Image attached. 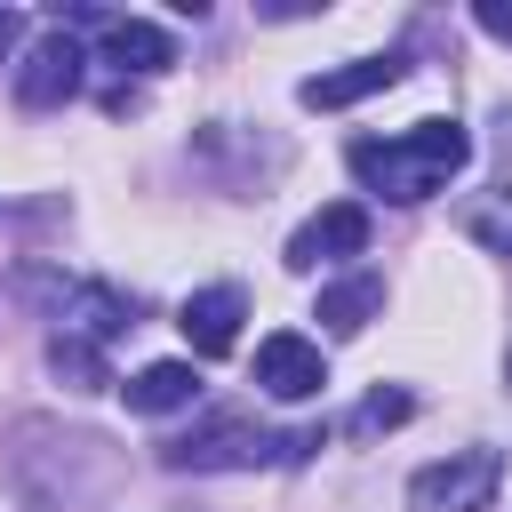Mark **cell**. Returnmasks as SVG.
I'll return each instance as SVG.
<instances>
[{"instance_id": "5", "label": "cell", "mask_w": 512, "mask_h": 512, "mask_svg": "<svg viewBox=\"0 0 512 512\" xmlns=\"http://www.w3.org/2000/svg\"><path fill=\"white\" fill-rule=\"evenodd\" d=\"M360 248H368V208H360V200H336V208H320L312 224H296V240H288V264H296V272H312V264L360 256Z\"/></svg>"}, {"instance_id": "15", "label": "cell", "mask_w": 512, "mask_h": 512, "mask_svg": "<svg viewBox=\"0 0 512 512\" xmlns=\"http://www.w3.org/2000/svg\"><path fill=\"white\" fill-rule=\"evenodd\" d=\"M408 416H416L408 392H368V400L352 408V440H376V432H392V424H408Z\"/></svg>"}, {"instance_id": "6", "label": "cell", "mask_w": 512, "mask_h": 512, "mask_svg": "<svg viewBox=\"0 0 512 512\" xmlns=\"http://www.w3.org/2000/svg\"><path fill=\"white\" fill-rule=\"evenodd\" d=\"M80 64H88V56H80V40L56 24V32H48V40L24 56V72H16V96H24L32 112H48V104H64V96L80 88Z\"/></svg>"}, {"instance_id": "4", "label": "cell", "mask_w": 512, "mask_h": 512, "mask_svg": "<svg viewBox=\"0 0 512 512\" xmlns=\"http://www.w3.org/2000/svg\"><path fill=\"white\" fill-rule=\"evenodd\" d=\"M256 384H264L272 400H312V392L328 384V368H320V344H312V336H296V328L264 336V344H256Z\"/></svg>"}, {"instance_id": "3", "label": "cell", "mask_w": 512, "mask_h": 512, "mask_svg": "<svg viewBox=\"0 0 512 512\" xmlns=\"http://www.w3.org/2000/svg\"><path fill=\"white\" fill-rule=\"evenodd\" d=\"M496 480H504L496 448H464V456H448V464H424V472L408 480V504H416V512H488Z\"/></svg>"}, {"instance_id": "16", "label": "cell", "mask_w": 512, "mask_h": 512, "mask_svg": "<svg viewBox=\"0 0 512 512\" xmlns=\"http://www.w3.org/2000/svg\"><path fill=\"white\" fill-rule=\"evenodd\" d=\"M472 24H480V32H496V40H512V8H504V0H480V8H472Z\"/></svg>"}, {"instance_id": "17", "label": "cell", "mask_w": 512, "mask_h": 512, "mask_svg": "<svg viewBox=\"0 0 512 512\" xmlns=\"http://www.w3.org/2000/svg\"><path fill=\"white\" fill-rule=\"evenodd\" d=\"M16 32H24V16H16V8H0V56L16 48Z\"/></svg>"}, {"instance_id": "10", "label": "cell", "mask_w": 512, "mask_h": 512, "mask_svg": "<svg viewBox=\"0 0 512 512\" xmlns=\"http://www.w3.org/2000/svg\"><path fill=\"white\" fill-rule=\"evenodd\" d=\"M104 64H120V72H168L176 40L160 24H144V16H104Z\"/></svg>"}, {"instance_id": "11", "label": "cell", "mask_w": 512, "mask_h": 512, "mask_svg": "<svg viewBox=\"0 0 512 512\" xmlns=\"http://www.w3.org/2000/svg\"><path fill=\"white\" fill-rule=\"evenodd\" d=\"M120 392H128L136 416H168V408H192V400H200V376H192V360H152V368H136Z\"/></svg>"}, {"instance_id": "9", "label": "cell", "mask_w": 512, "mask_h": 512, "mask_svg": "<svg viewBox=\"0 0 512 512\" xmlns=\"http://www.w3.org/2000/svg\"><path fill=\"white\" fill-rule=\"evenodd\" d=\"M120 328H136L120 288H104V280H80V288H64V328H56V336H80V344H112Z\"/></svg>"}, {"instance_id": "8", "label": "cell", "mask_w": 512, "mask_h": 512, "mask_svg": "<svg viewBox=\"0 0 512 512\" xmlns=\"http://www.w3.org/2000/svg\"><path fill=\"white\" fill-rule=\"evenodd\" d=\"M408 64L400 56H360V64H344V72H312L296 96L312 104V112H344V104H360V96H376V88H392Z\"/></svg>"}, {"instance_id": "1", "label": "cell", "mask_w": 512, "mask_h": 512, "mask_svg": "<svg viewBox=\"0 0 512 512\" xmlns=\"http://www.w3.org/2000/svg\"><path fill=\"white\" fill-rule=\"evenodd\" d=\"M464 160H472V136L456 120H416L408 136H360L352 144V176L384 200H432Z\"/></svg>"}, {"instance_id": "2", "label": "cell", "mask_w": 512, "mask_h": 512, "mask_svg": "<svg viewBox=\"0 0 512 512\" xmlns=\"http://www.w3.org/2000/svg\"><path fill=\"white\" fill-rule=\"evenodd\" d=\"M312 448H320L312 424H304V432H264V424H248V416H216V424L168 440L160 456H168L176 472H240V464H296V456H312Z\"/></svg>"}, {"instance_id": "14", "label": "cell", "mask_w": 512, "mask_h": 512, "mask_svg": "<svg viewBox=\"0 0 512 512\" xmlns=\"http://www.w3.org/2000/svg\"><path fill=\"white\" fill-rule=\"evenodd\" d=\"M48 368H56V376H72L80 392L112 384V376H104V360H96V344H80V336H56V344H48Z\"/></svg>"}, {"instance_id": "12", "label": "cell", "mask_w": 512, "mask_h": 512, "mask_svg": "<svg viewBox=\"0 0 512 512\" xmlns=\"http://www.w3.org/2000/svg\"><path fill=\"white\" fill-rule=\"evenodd\" d=\"M384 312V280L376 272H352V280H336V288H320V320L336 328V336H352V328H368Z\"/></svg>"}, {"instance_id": "13", "label": "cell", "mask_w": 512, "mask_h": 512, "mask_svg": "<svg viewBox=\"0 0 512 512\" xmlns=\"http://www.w3.org/2000/svg\"><path fill=\"white\" fill-rule=\"evenodd\" d=\"M464 232H472L480 248H496V256H512V192H480V200L464 208Z\"/></svg>"}, {"instance_id": "7", "label": "cell", "mask_w": 512, "mask_h": 512, "mask_svg": "<svg viewBox=\"0 0 512 512\" xmlns=\"http://www.w3.org/2000/svg\"><path fill=\"white\" fill-rule=\"evenodd\" d=\"M240 320H248V296L224 280V288H200V296H184V312H176V328H184V344L200 352V360H216V352H232L240 344Z\"/></svg>"}]
</instances>
